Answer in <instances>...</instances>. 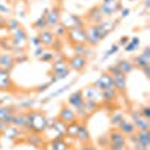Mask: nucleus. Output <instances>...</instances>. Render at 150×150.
I'll use <instances>...</instances> for the list:
<instances>
[{
	"label": "nucleus",
	"mask_w": 150,
	"mask_h": 150,
	"mask_svg": "<svg viewBox=\"0 0 150 150\" xmlns=\"http://www.w3.org/2000/svg\"><path fill=\"white\" fill-rule=\"evenodd\" d=\"M27 126H29L30 134H42V132L47 131L48 117L42 111L29 110L27 111Z\"/></svg>",
	"instance_id": "f257e3e1"
},
{
	"label": "nucleus",
	"mask_w": 150,
	"mask_h": 150,
	"mask_svg": "<svg viewBox=\"0 0 150 150\" xmlns=\"http://www.w3.org/2000/svg\"><path fill=\"white\" fill-rule=\"evenodd\" d=\"M107 135H108V140H110L107 150H126V137H125L117 128L111 129Z\"/></svg>",
	"instance_id": "f03ea898"
},
{
	"label": "nucleus",
	"mask_w": 150,
	"mask_h": 150,
	"mask_svg": "<svg viewBox=\"0 0 150 150\" xmlns=\"http://www.w3.org/2000/svg\"><path fill=\"white\" fill-rule=\"evenodd\" d=\"M129 116H131V122L134 123V126L137 131H149L150 129V120L144 119L140 114V110H131L129 111Z\"/></svg>",
	"instance_id": "7ed1b4c3"
},
{
	"label": "nucleus",
	"mask_w": 150,
	"mask_h": 150,
	"mask_svg": "<svg viewBox=\"0 0 150 150\" xmlns=\"http://www.w3.org/2000/svg\"><path fill=\"white\" fill-rule=\"evenodd\" d=\"M66 38L69 39V42H72V45H75V44H86L84 29H80V27H68Z\"/></svg>",
	"instance_id": "20e7f679"
},
{
	"label": "nucleus",
	"mask_w": 150,
	"mask_h": 150,
	"mask_svg": "<svg viewBox=\"0 0 150 150\" xmlns=\"http://www.w3.org/2000/svg\"><path fill=\"white\" fill-rule=\"evenodd\" d=\"M93 87L98 89L99 92H104V90H108V89H114V84H112V77L108 74V72H104L101 74L95 83H93Z\"/></svg>",
	"instance_id": "39448f33"
},
{
	"label": "nucleus",
	"mask_w": 150,
	"mask_h": 150,
	"mask_svg": "<svg viewBox=\"0 0 150 150\" xmlns=\"http://www.w3.org/2000/svg\"><path fill=\"white\" fill-rule=\"evenodd\" d=\"M68 66L71 71L75 72H83L87 68V59L84 56H78V54H74L71 59H68Z\"/></svg>",
	"instance_id": "423d86ee"
},
{
	"label": "nucleus",
	"mask_w": 150,
	"mask_h": 150,
	"mask_svg": "<svg viewBox=\"0 0 150 150\" xmlns=\"http://www.w3.org/2000/svg\"><path fill=\"white\" fill-rule=\"evenodd\" d=\"M45 18H47V27L48 29H54L57 24H60V8L59 6H54L50 11L45 12Z\"/></svg>",
	"instance_id": "0eeeda50"
},
{
	"label": "nucleus",
	"mask_w": 150,
	"mask_h": 150,
	"mask_svg": "<svg viewBox=\"0 0 150 150\" xmlns=\"http://www.w3.org/2000/svg\"><path fill=\"white\" fill-rule=\"evenodd\" d=\"M57 119H60L65 125L72 123V122H75V120H78V119H77V112H75V110L71 108L69 105H63V107L60 108Z\"/></svg>",
	"instance_id": "6e6552de"
},
{
	"label": "nucleus",
	"mask_w": 150,
	"mask_h": 150,
	"mask_svg": "<svg viewBox=\"0 0 150 150\" xmlns=\"http://www.w3.org/2000/svg\"><path fill=\"white\" fill-rule=\"evenodd\" d=\"M131 62L134 63V68H138V69H143V68L149 66L150 65V48L146 47L144 51L138 56H135Z\"/></svg>",
	"instance_id": "1a4fd4ad"
},
{
	"label": "nucleus",
	"mask_w": 150,
	"mask_h": 150,
	"mask_svg": "<svg viewBox=\"0 0 150 150\" xmlns=\"http://www.w3.org/2000/svg\"><path fill=\"white\" fill-rule=\"evenodd\" d=\"M15 111H18L17 110V107H11V105H0V122H2L3 125H11V122H12V117H14V114H15Z\"/></svg>",
	"instance_id": "9d476101"
},
{
	"label": "nucleus",
	"mask_w": 150,
	"mask_h": 150,
	"mask_svg": "<svg viewBox=\"0 0 150 150\" xmlns=\"http://www.w3.org/2000/svg\"><path fill=\"white\" fill-rule=\"evenodd\" d=\"M104 12L101 11V8L99 6H95L92 8L89 12H87V15H86V21H90V24H99L101 21H104Z\"/></svg>",
	"instance_id": "9b49d317"
},
{
	"label": "nucleus",
	"mask_w": 150,
	"mask_h": 150,
	"mask_svg": "<svg viewBox=\"0 0 150 150\" xmlns=\"http://www.w3.org/2000/svg\"><path fill=\"white\" fill-rule=\"evenodd\" d=\"M75 140H78L81 144H87V143H92V137H90V132L86 126V122H80V126H78V132H77V137Z\"/></svg>",
	"instance_id": "f8f14e48"
},
{
	"label": "nucleus",
	"mask_w": 150,
	"mask_h": 150,
	"mask_svg": "<svg viewBox=\"0 0 150 150\" xmlns=\"http://www.w3.org/2000/svg\"><path fill=\"white\" fill-rule=\"evenodd\" d=\"M84 102V95H83V90H77V92H74L69 98H68V105L74 110H77L83 105Z\"/></svg>",
	"instance_id": "ddd939ff"
},
{
	"label": "nucleus",
	"mask_w": 150,
	"mask_h": 150,
	"mask_svg": "<svg viewBox=\"0 0 150 150\" xmlns=\"http://www.w3.org/2000/svg\"><path fill=\"white\" fill-rule=\"evenodd\" d=\"M14 89V81L11 80L8 71L0 68V90H11Z\"/></svg>",
	"instance_id": "4468645a"
},
{
	"label": "nucleus",
	"mask_w": 150,
	"mask_h": 150,
	"mask_svg": "<svg viewBox=\"0 0 150 150\" xmlns=\"http://www.w3.org/2000/svg\"><path fill=\"white\" fill-rule=\"evenodd\" d=\"M39 41H41V45L44 47H53L54 41H56V36L53 33V30H50V29H45L39 33Z\"/></svg>",
	"instance_id": "2eb2a0df"
},
{
	"label": "nucleus",
	"mask_w": 150,
	"mask_h": 150,
	"mask_svg": "<svg viewBox=\"0 0 150 150\" xmlns=\"http://www.w3.org/2000/svg\"><path fill=\"white\" fill-rule=\"evenodd\" d=\"M14 66H15V59L12 57L11 54H6V51L0 54V68L11 72V69Z\"/></svg>",
	"instance_id": "dca6fc26"
},
{
	"label": "nucleus",
	"mask_w": 150,
	"mask_h": 150,
	"mask_svg": "<svg viewBox=\"0 0 150 150\" xmlns=\"http://www.w3.org/2000/svg\"><path fill=\"white\" fill-rule=\"evenodd\" d=\"M12 42H14L15 45L18 44L20 48H23V45L27 42V33H26V30H24L23 27L15 30V32H12Z\"/></svg>",
	"instance_id": "f3484780"
},
{
	"label": "nucleus",
	"mask_w": 150,
	"mask_h": 150,
	"mask_svg": "<svg viewBox=\"0 0 150 150\" xmlns=\"http://www.w3.org/2000/svg\"><path fill=\"white\" fill-rule=\"evenodd\" d=\"M117 129H119L125 137H129V135H132V134L137 132V129H135V126H134V123H132L131 120H126V119H125V120L119 125Z\"/></svg>",
	"instance_id": "a211bd4d"
},
{
	"label": "nucleus",
	"mask_w": 150,
	"mask_h": 150,
	"mask_svg": "<svg viewBox=\"0 0 150 150\" xmlns=\"http://www.w3.org/2000/svg\"><path fill=\"white\" fill-rule=\"evenodd\" d=\"M112 84H114V89L119 93H125L126 92V75L120 74L117 77H112Z\"/></svg>",
	"instance_id": "6ab92c4d"
},
{
	"label": "nucleus",
	"mask_w": 150,
	"mask_h": 150,
	"mask_svg": "<svg viewBox=\"0 0 150 150\" xmlns=\"http://www.w3.org/2000/svg\"><path fill=\"white\" fill-rule=\"evenodd\" d=\"M117 68L122 71V74H125V75H128V74H131L135 68H134V63L131 60H126V59H122V60H119L117 62Z\"/></svg>",
	"instance_id": "aec40b11"
},
{
	"label": "nucleus",
	"mask_w": 150,
	"mask_h": 150,
	"mask_svg": "<svg viewBox=\"0 0 150 150\" xmlns=\"http://www.w3.org/2000/svg\"><path fill=\"white\" fill-rule=\"evenodd\" d=\"M126 119V116H125V112H122V111H114V112H111V117H110V122H111V125L114 128H117L119 125Z\"/></svg>",
	"instance_id": "412c9836"
},
{
	"label": "nucleus",
	"mask_w": 150,
	"mask_h": 150,
	"mask_svg": "<svg viewBox=\"0 0 150 150\" xmlns=\"http://www.w3.org/2000/svg\"><path fill=\"white\" fill-rule=\"evenodd\" d=\"M51 69H53V74H54V72H63V71L69 69V66H68V60H65V59L54 60Z\"/></svg>",
	"instance_id": "4be33fe9"
},
{
	"label": "nucleus",
	"mask_w": 150,
	"mask_h": 150,
	"mask_svg": "<svg viewBox=\"0 0 150 150\" xmlns=\"http://www.w3.org/2000/svg\"><path fill=\"white\" fill-rule=\"evenodd\" d=\"M54 36L57 38V39H63V38H66V33H68V27L63 26V24H57V26L54 27Z\"/></svg>",
	"instance_id": "5701e85b"
},
{
	"label": "nucleus",
	"mask_w": 150,
	"mask_h": 150,
	"mask_svg": "<svg viewBox=\"0 0 150 150\" xmlns=\"http://www.w3.org/2000/svg\"><path fill=\"white\" fill-rule=\"evenodd\" d=\"M45 12H47V11H45ZM33 27H35L36 30H39V32H42V30L48 29V27H47V18H45V14H44L41 18H38V20L35 21Z\"/></svg>",
	"instance_id": "b1692460"
},
{
	"label": "nucleus",
	"mask_w": 150,
	"mask_h": 150,
	"mask_svg": "<svg viewBox=\"0 0 150 150\" xmlns=\"http://www.w3.org/2000/svg\"><path fill=\"white\" fill-rule=\"evenodd\" d=\"M138 45H140V39L138 38H132V39H129V42L125 45V51H134Z\"/></svg>",
	"instance_id": "393cba45"
},
{
	"label": "nucleus",
	"mask_w": 150,
	"mask_h": 150,
	"mask_svg": "<svg viewBox=\"0 0 150 150\" xmlns=\"http://www.w3.org/2000/svg\"><path fill=\"white\" fill-rule=\"evenodd\" d=\"M6 29L9 32H15V30L21 29V24L17 20H6Z\"/></svg>",
	"instance_id": "a878e982"
},
{
	"label": "nucleus",
	"mask_w": 150,
	"mask_h": 150,
	"mask_svg": "<svg viewBox=\"0 0 150 150\" xmlns=\"http://www.w3.org/2000/svg\"><path fill=\"white\" fill-rule=\"evenodd\" d=\"M119 48H120V47H119L117 44H114V45H111V47H110V50H108V51H107V53L104 54L102 60H107V59H108V57H111L112 54H116V53L119 51Z\"/></svg>",
	"instance_id": "bb28decb"
},
{
	"label": "nucleus",
	"mask_w": 150,
	"mask_h": 150,
	"mask_svg": "<svg viewBox=\"0 0 150 150\" xmlns=\"http://www.w3.org/2000/svg\"><path fill=\"white\" fill-rule=\"evenodd\" d=\"M74 83H69V84H66V86H63V87H62V89H59L57 92H54V93H51V95H50L48 98H47V101H48V99H51V98H54V96H59V95H62V93H63V92H66L68 89H69V87L72 86Z\"/></svg>",
	"instance_id": "cd10ccee"
},
{
	"label": "nucleus",
	"mask_w": 150,
	"mask_h": 150,
	"mask_svg": "<svg viewBox=\"0 0 150 150\" xmlns=\"http://www.w3.org/2000/svg\"><path fill=\"white\" fill-rule=\"evenodd\" d=\"M138 110H140V114H141L144 119H149V120H150V107H149V105H143V107H140Z\"/></svg>",
	"instance_id": "c85d7f7f"
},
{
	"label": "nucleus",
	"mask_w": 150,
	"mask_h": 150,
	"mask_svg": "<svg viewBox=\"0 0 150 150\" xmlns=\"http://www.w3.org/2000/svg\"><path fill=\"white\" fill-rule=\"evenodd\" d=\"M98 143H99V147H104L107 149L108 144H110V140H108V135H104V137H99L98 138Z\"/></svg>",
	"instance_id": "c756f323"
},
{
	"label": "nucleus",
	"mask_w": 150,
	"mask_h": 150,
	"mask_svg": "<svg viewBox=\"0 0 150 150\" xmlns=\"http://www.w3.org/2000/svg\"><path fill=\"white\" fill-rule=\"evenodd\" d=\"M39 59H41L42 62H50V60H54V54H53V53H45V54H42Z\"/></svg>",
	"instance_id": "7c9ffc66"
},
{
	"label": "nucleus",
	"mask_w": 150,
	"mask_h": 150,
	"mask_svg": "<svg viewBox=\"0 0 150 150\" xmlns=\"http://www.w3.org/2000/svg\"><path fill=\"white\" fill-rule=\"evenodd\" d=\"M129 39H131L129 36H122V38H120V41L117 42V45H119V47H125V45L129 42Z\"/></svg>",
	"instance_id": "2f4dec72"
},
{
	"label": "nucleus",
	"mask_w": 150,
	"mask_h": 150,
	"mask_svg": "<svg viewBox=\"0 0 150 150\" xmlns=\"http://www.w3.org/2000/svg\"><path fill=\"white\" fill-rule=\"evenodd\" d=\"M50 86H51V84H50V83H45V84H42V86H38V89H36V92H38V93H39V92H45V90L48 89Z\"/></svg>",
	"instance_id": "473e14b6"
},
{
	"label": "nucleus",
	"mask_w": 150,
	"mask_h": 150,
	"mask_svg": "<svg viewBox=\"0 0 150 150\" xmlns=\"http://www.w3.org/2000/svg\"><path fill=\"white\" fill-rule=\"evenodd\" d=\"M81 150H96V147H93L90 143H87V144H83Z\"/></svg>",
	"instance_id": "72a5a7b5"
},
{
	"label": "nucleus",
	"mask_w": 150,
	"mask_h": 150,
	"mask_svg": "<svg viewBox=\"0 0 150 150\" xmlns=\"http://www.w3.org/2000/svg\"><path fill=\"white\" fill-rule=\"evenodd\" d=\"M0 29H6V18L0 15Z\"/></svg>",
	"instance_id": "f704fd0d"
},
{
	"label": "nucleus",
	"mask_w": 150,
	"mask_h": 150,
	"mask_svg": "<svg viewBox=\"0 0 150 150\" xmlns=\"http://www.w3.org/2000/svg\"><path fill=\"white\" fill-rule=\"evenodd\" d=\"M129 15V9H122V18L128 17Z\"/></svg>",
	"instance_id": "c9c22d12"
},
{
	"label": "nucleus",
	"mask_w": 150,
	"mask_h": 150,
	"mask_svg": "<svg viewBox=\"0 0 150 150\" xmlns=\"http://www.w3.org/2000/svg\"><path fill=\"white\" fill-rule=\"evenodd\" d=\"M33 45H41V41H39V38H33Z\"/></svg>",
	"instance_id": "e433bc0d"
},
{
	"label": "nucleus",
	"mask_w": 150,
	"mask_h": 150,
	"mask_svg": "<svg viewBox=\"0 0 150 150\" xmlns=\"http://www.w3.org/2000/svg\"><path fill=\"white\" fill-rule=\"evenodd\" d=\"M6 128V125H3L2 122H0V137H2V132H3V129Z\"/></svg>",
	"instance_id": "4c0bfd02"
},
{
	"label": "nucleus",
	"mask_w": 150,
	"mask_h": 150,
	"mask_svg": "<svg viewBox=\"0 0 150 150\" xmlns=\"http://www.w3.org/2000/svg\"><path fill=\"white\" fill-rule=\"evenodd\" d=\"M8 2H11V3H12V2H20V0H8Z\"/></svg>",
	"instance_id": "58836bf2"
},
{
	"label": "nucleus",
	"mask_w": 150,
	"mask_h": 150,
	"mask_svg": "<svg viewBox=\"0 0 150 150\" xmlns=\"http://www.w3.org/2000/svg\"><path fill=\"white\" fill-rule=\"evenodd\" d=\"M54 2H62V0H54Z\"/></svg>",
	"instance_id": "ea45409f"
}]
</instances>
